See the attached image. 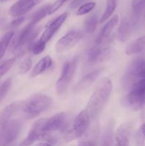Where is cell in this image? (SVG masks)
Wrapping results in <instances>:
<instances>
[{
	"label": "cell",
	"mask_w": 145,
	"mask_h": 146,
	"mask_svg": "<svg viewBox=\"0 0 145 146\" xmlns=\"http://www.w3.org/2000/svg\"><path fill=\"white\" fill-rule=\"evenodd\" d=\"M35 146H53V144L47 142H41L38 144L36 145Z\"/></svg>",
	"instance_id": "74e56055"
},
{
	"label": "cell",
	"mask_w": 145,
	"mask_h": 146,
	"mask_svg": "<svg viewBox=\"0 0 145 146\" xmlns=\"http://www.w3.org/2000/svg\"><path fill=\"white\" fill-rule=\"evenodd\" d=\"M145 78V59L135 58L128 64L121 81L122 89L129 91L134 86Z\"/></svg>",
	"instance_id": "3957f363"
},
{
	"label": "cell",
	"mask_w": 145,
	"mask_h": 146,
	"mask_svg": "<svg viewBox=\"0 0 145 146\" xmlns=\"http://www.w3.org/2000/svg\"><path fill=\"white\" fill-rule=\"evenodd\" d=\"M35 26L32 23L29 22L28 25L26 26L20 34L17 36L16 38L14 41L13 46L15 49L23 46L27 43L31 44L34 38L36 37L37 34L39 32V30L36 29Z\"/></svg>",
	"instance_id": "8fae6325"
},
{
	"label": "cell",
	"mask_w": 145,
	"mask_h": 146,
	"mask_svg": "<svg viewBox=\"0 0 145 146\" xmlns=\"http://www.w3.org/2000/svg\"><path fill=\"white\" fill-rule=\"evenodd\" d=\"M95 6H96V3L93 2V1H92V2L85 3V4H82V6H80V7L78 8L76 14L78 16L85 15V14L90 12V11L95 8Z\"/></svg>",
	"instance_id": "83f0119b"
},
{
	"label": "cell",
	"mask_w": 145,
	"mask_h": 146,
	"mask_svg": "<svg viewBox=\"0 0 145 146\" xmlns=\"http://www.w3.org/2000/svg\"><path fill=\"white\" fill-rule=\"evenodd\" d=\"M145 48V36L137 38L129 43L125 48V53L128 56L135 55L143 51Z\"/></svg>",
	"instance_id": "ac0fdd59"
},
{
	"label": "cell",
	"mask_w": 145,
	"mask_h": 146,
	"mask_svg": "<svg viewBox=\"0 0 145 146\" xmlns=\"http://www.w3.org/2000/svg\"><path fill=\"white\" fill-rule=\"evenodd\" d=\"M118 21H119V17L117 15H115L114 17H112V18L108 20L106 24L103 26L100 33L97 38L102 40L109 38L113 29L117 25Z\"/></svg>",
	"instance_id": "ffe728a7"
},
{
	"label": "cell",
	"mask_w": 145,
	"mask_h": 146,
	"mask_svg": "<svg viewBox=\"0 0 145 146\" xmlns=\"http://www.w3.org/2000/svg\"><path fill=\"white\" fill-rule=\"evenodd\" d=\"M87 0H73L72 2L70 4V7L71 9H75L78 8V7H80L82 4H84Z\"/></svg>",
	"instance_id": "d590c367"
},
{
	"label": "cell",
	"mask_w": 145,
	"mask_h": 146,
	"mask_svg": "<svg viewBox=\"0 0 145 146\" xmlns=\"http://www.w3.org/2000/svg\"><path fill=\"white\" fill-rule=\"evenodd\" d=\"M136 144L138 146H143L145 143V123L142 124L138 129L136 135Z\"/></svg>",
	"instance_id": "f546056e"
},
{
	"label": "cell",
	"mask_w": 145,
	"mask_h": 146,
	"mask_svg": "<svg viewBox=\"0 0 145 146\" xmlns=\"http://www.w3.org/2000/svg\"><path fill=\"white\" fill-rule=\"evenodd\" d=\"M11 86V79L8 78L0 86V102L5 98Z\"/></svg>",
	"instance_id": "4dcf8cb0"
},
{
	"label": "cell",
	"mask_w": 145,
	"mask_h": 146,
	"mask_svg": "<svg viewBox=\"0 0 145 146\" xmlns=\"http://www.w3.org/2000/svg\"><path fill=\"white\" fill-rule=\"evenodd\" d=\"M9 1V0H0V2L3 3V2H6V1Z\"/></svg>",
	"instance_id": "f35d334b"
},
{
	"label": "cell",
	"mask_w": 145,
	"mask_h": 146,
	"mask_svg": "<svg viewBox=\"0 0 145 146\" xmlns=\"http://www.w3.org/2000/svg\"><path fill=\"white\" fill-rule=\"evenodd\" d=\"M31 66H32V61H31V58H27L24 59L19 66V71H18L19 74H24L27 73L31 69Z\"/></svg>",
	"instance_id": "d6a6232c"
},
{
	"label": "cell",
	"mask_w": 145,
	"mask_h": 146,
	"mask_svg": "<svg viewBox=\"0 0 145 146\" xmlns=\"http://www.w3.org/2000/svg\"><path fill=\"white\" fill-rule=\"evenodd\" d=\"M83 34L78 30H71L63 37H61L55 44V50L58 52H63L76 45L82 38Z\"/></svg>",
	"instance_id": "30bf717a"
},
{
	"label": "cell",
	"mask_w": 145,
	"mask_h": 146,
	"mask_svg": "<svg viewBox=\"0 0 145 146\" xmlns=\"http://www.w3.org/2000/svg\"><path fill=\"white\" fill-rule=\"evenodd\" d=\"M112 38L111 36L104 40L96 38L88 51V61L90 64L100 62L109 56L112 42Z\"/></svg>",
	"instance_id": "52a82bcc"
},
{
	"label": "cell",
	"mask_w": 145,
	"mask_h": 146,
	"mask_svg": "<svg viewBox=\"0 0 145 146\" xmlns=\"http://www.w3.org/2000/svg\"><path fill=\"white\" fill-rule=\"evenodd\" d=\"M53 104L52 98L42 94L31 96L21 104V108L26 118L31 119L48 111Z\"/></svg>",
	"instance_id": "7a4b0ae2"
},
{
	"label": "cell",
	"mask_w": 145,
	"mask_h": 146,
	"mask_svg": "<svg viewBox=\"0 0 145 146\" xmlns=\"http://www.w3.org/2000/svg\"><path fill=\"white\" fill-rule=\"evenodd\" d=\"M112 83L109 78H102L98 82L86 106L87 111L92 119L101 113L107 103L112 91Z\"/></svg>",
	"instance_id": "6da1fadb"
},
{
	"label": "cell",
	"mask_w": 145,
	"mask_h": 146,
	"mask_svg": "<svg viewBox=\"0 0 145 146\" xmlns=\"http://www.w3.org/2000/svg\"><path fill=\"white\" fill-rule=\"evenodd\" d=\"M132 31V22L128 18L125 17L121 21L117 31V38L122 42H125L130 37Z\"/></svg>",
	"instance_id": "2e32d148"
},
{
	"label": "cell",
	"mask_w": 145,
	"mask_h": 146,
	"mask_svg": "<svg viewBox=\"0 0 145 146\" xmlns=\"http://www.w3.org/2000/svg\"><path fill=\"white\" fill-rule=\"evenodd\" d=\"M115 146H129V132L126 124H122L115 133Z\"/></svg>",
	"instance_id": "e0dca14e"
},
{
	"label": "cell",
	"mask_w": 145,
	"mask_h": 146,
	"mask_svg": "<svg viewBox=\"0 0 145 146\" xmlns=\"http://www.w3.org/2000/svg\"><path fill=\"white\" fill-rule=\"evenodd\" d=\"M78 57L75 56L64 64L61 76L55 84V89L58 95L63 94L68 88L77 69Z\"/></svg>",
	"instance_id": "8992f818"
},
{
	"label": "cell",
	"mask_w": 145,
	"mask_h": 146,
	"mask_svg": "<svg viewBox=\"0 0 145 146\" xmlns=\"http://www.w3.org/2000/svg\"><path fill=\"white\" fill-rule=\"evenodd\" d=\"M65 3L63 0H56L53 4L50 5L49 9H48V15L53 14L55 11H58L60 8L63 6V4Z\"/></svg>",
	"instance_id": "836d02e7"
},
{
	"label": "cell",
	"mask_w": 145,
	"mask_h": 146,
	"mask_svg": "<svg viewBox=\"0 0 145 146\" xmlns=\"http://www.w3.org/2000/svg\"><path fill=\"white\" fill-rule=\"evenodd\" d=\"M78 146H96V143L94 140H85L80 141Z\"/></svg>",
	"instance_id": "8d00e7d4"
},
{
	"label": "cell",
	"mask_w": 145,
	"mask_h": 146,
	"mask_svg": "<svg viewBox=\"0 0 145 146\" xmlns=\"http://www.w3.org/2000/svg\"><path fill=\"white\" fill-rule=\"evenodd\" d=\"M132 6L134 14L138 17L145 8V0H132Z\"/></svg>",
	"instance_id": "f1b7e54d"
},
{
	"label": "cell",
	"mask_w": 145,
	"mask_h": 146,
	"mask_svg": "<svg viewBox=\"0 0 145 146\" xmlns=\"http://www.w3.org/2000/svg\"><path fill=\"white\" fill-rule=\"evenodd\" d=\"M50 5H45L41 7L38 10H37L35 13L32 15L31 19L30 22L36 25L37 23L39 22L41 19L45 18L48 14V9H49Z\"/></svg>",
	"instance_id": "603a6c76"
},
{
	"label": "cell",
	"mask_w": 145,
	"mask_h": 146,
	"mask_svg": "<svg viewBox=\"0 0 145 146\" xmlns=\"http://www.w3.org/2000/svg\"><path fill=\"white\" fill-rule=\"evenodd\" d=\"M102 137V143L103 146H112V125H108L106 127Z\"/></svg>",
	"instance_id": "4316f807"
},
{
	"label": "cell",
	"mask_w": 145,
	"mask_h": 146,
	"mask_svg": "<svg viewBox=\"0 0 145 146\" xmlns=\"http://www.w3.org/2000/svg\"><path fill=\"white\" fill-rule=\"evenodd\" d=\"M90 119V117L87 110L81 111L74 120L72 128L65 133V141L70 142L82 137L89 128Z\"/></svg>",
	"instance_id": "5b68a950"
},
{
	"label": "cell",
	"mask_w": 145,
	"mask_h": 146,
	"mask_svg": "<svg viewBox=\"0 0 145 146\" xmlns=\"http://www.w3.org/2000/svg\"><path fill=\"white\" fill-rule=\"evenodd\" d=\"M24 20H25V17H23V16L22 17H16L15 19H14L11 21V24H10V26H11L12 28H16V27H18V26H20L23 22H24Z\"/></svg>",
	"instance_id": "e575fe53"
},
{
	"label": "cell",
	"mask_w": 145,
	"mask_h": 146,
	"mask_svg": "<svg viewBox=\"0 0 145 146\" xmlns=\"http://www.w3.org/2000/svg\"><path fill=\"white\" fill-rule=\"evenodd\" d=\"M17 59V56H14L0 64V78H2L12 67Z\"/></svg>",
	"instance_id": "484cf974"
},
{
	"label": "cell",
	"mask_w": 145,
	"mask_h": 146,
	"mask_svg": "<svg viewBox=\"0 0 145 146\" xmlns=\"http://www.w3.org/2000/svg\"><path fill=\"white\" fill-rule=\"evenodd\" d=\"M21 123L18 120H9L0 127V146H8L19 135Z\"/></svg>",
	"instance_id": "ba28073f"
},
{
	"label": "cell",
	"mask_w": 145,
	"mask_h": 146,
	"mask_svg": "<svg viewBox=\"0 0 145 146\" xmlns=\"http://www.w3.org/2000/svg\"><path fill=\"white\" fill-rule=\"evenodd\" d=\"M45 45L46 44L38 40L37 42L34 43L33 45H31V51H32L33 54L35 55H38V54H41L45 49Z\"/></svg>",
	"instance_id": "1f68e13d"
},
{
	"label": "cell",
	"mask_w": 145,
	"mask_h": 146,
	"mask_svg": "<svg viewBox=\"0 0 145 146\" xmlns=\"http://www.w3.org/2000/svg\"><path fill=\"white\" fill-rule=\"evenodd\" d=\"M67 17H68V13L64 12L61 15L58 16L56 19L53 20L46 27L45 31L40 38V41L45 43V44H46L48 41H50V39L53 36L54 34L59 29L60 27L63 24V23L66 20Z\"/></svg>",
	"instance_id": "4fadbf2b"
},
{
	"label": "cell",
	"mask_w": 145,
	"mask_h": 146,
	"mask_svg": "<svg viewBox=\"0 0 145 146\" xmlns=\"http://www.w3.org/2000/svg\"><path fill=\"white\" fill-rule=\"evenodd\" d=\"M98 24V15L93 14L89 16L85 21V31L88 34H92L96 29Z\"/></svg>",
	"instance_id": "d4e9b609"
},
{
	"label": "cell",
	"mask_w": 145,
	"mask_h": 146,
	"mask_svg": "<svg viewBox=\"0 0 145 146\" xmlns=\"http://www.w3.org/2000/svg\"><path fill=\"white\" fill-rule=\"evenodd\" d=\"M53 64L52 58L49 56H46L44 58H41L39 61L36 64V65L34 66V69L31 71V77H36L37 76L40 75L42 73L45 72L46 70H48L51 66Z\"/></svg>",
	"instance_id": "44dd1931"
},
{
	"label": "cell",
	"mask_w": 145,
	"mask_h": 146,
	"mask_svg": "<svg viewBox=\"0 0 145 146\" xmlns=\"http://www.w3.org/2000/svg\"><path fill=\"white\" fill-rule=\"evenodd\" d=\"M124 105L127 108L137 111L145 104V78L135 84L124 99Z\"/></svg>",
	"instance_id": "277c9868"
},
{
	"label": "cell",
	"mask_w": 145,
	"mask_h": 146,
	"mask_svg": "<svg viewBox=\"0 0 145 146\" xmlns=\"http://www.w3.org/2000/svg\"><path fill=\"white\" fill-rule=\"evenodd\" d=\"M68 124V115L65 113H58L49 118H45L43 133L54 135L56 132H62L66 129Z\"/></svg>",
	"instance_id": "9c48e42d"
},
{
	"label": "cell",
	"mask_w": 145,
	"mask_h": 146,
	"mask_svg": "<svg viewBox=\"0 0 145 146\" xmlns=\"http://www.w3.org/2000/svg\"><path fill=\"white\" fill-rule=\"evenodd\" d=\"M44 123H45V118L37 120L33 124L27 136L20 143L19 146H31L36 141H39L41 133H43L42 130Z\"/></svg>",
	"instance_id": "5bb4252c"
},
{
	"label": "cell",
	"mask_w": 145,
	"mask_h": 146,
	"mask_svg": "<svg viewBox=\"0 0 145 146\" xmlns=\"http://www.w3.org/2000/svg\"><path fill=\"white\" fill-rule=\"evenodd\" d=\"M63 1H65H65H68V0H63Z\"/></svg>",
	"instance_id": "ab89813d"
},
{
	"label": "cell",
	"mask_w": 145,
	"mask_h": 146,
	"mask_svg": "<svg viewBox=\"0 0 145 146\" xmlns=\"http://www.w3.org/2000/svg\"><path fill=\"white\" fill-rule=\"evenodd\" d=\"M43 1L44 0H18L10 7L9 13L11 17H22Z\"/></svg>",
	"instance_id": "7c38bea8"
},
{
	"label": "cell",
	"mask_w": 145,
	"mask_h": 146,
	"mask_svg": "<svg viewBox=\"0 0 145 146\" xmlns=\"http://www.w3.org/2000/svg\"><path fill=\"white\" fill-rule=\"evenodd\" d=\"M21 103L15 101L11 104H9L5 107L2 111L0 112V127L4 125L5 123L11 120L13 115L16 113V111L21 107Z\"/></svg>",
	"instance_id": "d6986e66"
},
{
	"label": "cell",
	"mask_w": 145,
	"mask_h": 146,
	"mask_svg": "<svg viewBox=\"0 0 145 146\" xmlns=\"http://www.w3.org/2000/svg\"><path fill=\"white\" fill-rule=\"evenodd\" d=\"M102 69L101 68H98V69L95 70L92 72L90 73V74H87L86 76L83 77L79 82L75 86V91H82V90L86 89L87 88L91 86V84H93L97 78L100 76V75L102 73Z\"/></svg>",
	"instance_id": "9a60e30c"
},
{
	"label": "cell",
	"mask_w": 145,
	"mask_h": 146,
	"mask_svg": "<svg viewBox=\"0 0 145 146\" xmlns=\"http://www.w3.org/2000/svg\"><path fill=\"white\" fill-rule=\"evenodd\" d=\"M117 7V0H107V6L105 12L103 13L101 17L100 22L103 23L106 21L113 14L115 9Z\"/></svg>",
	"instance_id": "cb8c5ba5"
},
{
	"label": "cell",
	"mask_w": 145,
	"mask_h": 146,
	"mask_svg": "<svg viewBox=\"0 0 145 146\" xmlns=\"http://www.w3.org/2000/svg\"><path fill=\"white\" fill-rule=\"evenodd\" d=\"M14 35V31H9L6 33L0 39V60L3 58V56L5 54L7 48L9 46V44L12 39Z\"/></svg>",
	"instance_id": "7402d4cb"
}]
</instances>
